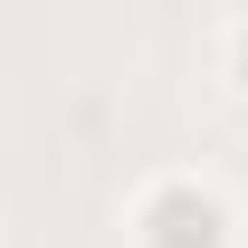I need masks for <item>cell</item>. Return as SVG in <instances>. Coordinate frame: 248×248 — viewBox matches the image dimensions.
Returning <instances> with one entry per match:
<instances>
[{"label": "cell", "instance_id": "obj_1", "mask_svg": "<svg viewBox=\"0 0 248 248\" xmlns=\"http://www.w3.org/2000/svg\"><path fill=\"white\" fill-rule=\"evenodd\" d=\"M143 248H229V210L191 182H162L143 201Z\"/></svg>", "mask_w": 248, "mask_h": 248}, {"label": "cell", "instance_id": "obj_2", "mask_svg": "<svg viewBox=\"0 0 248 248\" xmlns=\"http://www.w3.org/2000/svg\"><path fill=\"white\" fill-rule=\"evenodd\" d=\"M239 86H248V29H239Z\"/></svg>", "mask_w": 248, "mask_h": 248}]
</instances>
